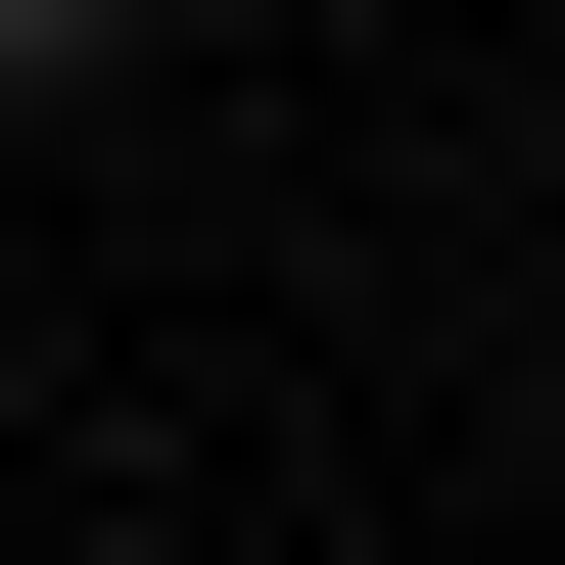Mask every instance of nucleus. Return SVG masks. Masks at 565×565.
<instances>
[{
  "instance_id": "obj_1",
  "label": "nucleus",
  "mask_w": 565,
  "mask_h": 565,
  "mask_svg": "<svg viewBox=\"0 0 565 565\" xmlns=\"http://www.w3.org/2000/svg\"><path fill=\"white\" fill-rule=\"evenodd\" d=\"M95 47H141V0H0V95H95Z\"/></svg>"
}]
</instances>
